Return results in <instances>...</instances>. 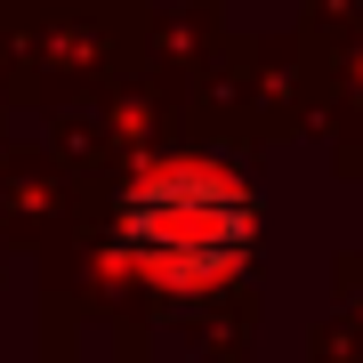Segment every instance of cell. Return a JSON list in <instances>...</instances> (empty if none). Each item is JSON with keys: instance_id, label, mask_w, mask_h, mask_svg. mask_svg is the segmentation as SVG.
Returning <instances> with one entry per match:
<instances>
[{"instance_id": "cell-1", "label": "cell", "mask_w": 363, "mask_h": 363, "mask_svg": "<svg viewBox=\"0 0 363 363\" xmlns=\"http://www.w3.org/2000/svg\"><path fill=\"white\" fill-rule=\"evenodd\" d=\"M259 242V202L218 162H154L121 194V250L162 291H218Z\"/></svg>"}]
</instances>
